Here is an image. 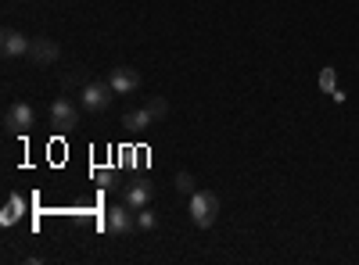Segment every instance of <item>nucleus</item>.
I'll return each instance as SVG.
<instances>
[{
  "label": "nucleus",
  "instance_id": "obj_14",
  "mask_svg": "<svg viewBox=\"0 0 359 265\" xmlns=\"http://www.w3.org/2000/svg\"><path fill=\"white\" fill-rule=\"evenodd\" d=\"M137 226H140V229H155V215L140 208V212H137Z\"/></svg>",
  "mask_w": 359,
  "mask_h": 265
},
{
  "label": "nucleus",
  "instance_id": "obj_5",
  "mask_svg": "<svg viewBox=\"0 0 359 265\" xmlns=\"http://www.w3.org/2000/svg\"><path fill=\"white\" fill-rule=\"evenodd\" d=\"M76 122H79L76 104H72V101H65V97H57V101L50 104V126H57V129H72Z\"/></svg>",
  "mask_w": 359,
  "mask_h": 265
},
{
  "label": "nucleus",
  "instance_id": "obj_11",
  "mask_svg": "<svg viewBox=\"0 0 359 265\" xmlns=\"http://www.w3.org/2000/svg\"><path fill=\"white\" fill-rule=\"evenodd\" d=\"M176 190L191 197V194L198 190V187H194V176H191V172H176Z\"/></svg>",
  "mask_w": 359,
  "mask_h": 265
},
{
  "label": "nucleus",
  "instance_id": "obj_7",
  "mask_svg": "<svg viewBox=\"0 0 359 265\" xmlns=\"http://www.w3.org/2000/svg\"><path fill=\"white\" fill-rule=\"evenodd\" d=\"M57 54H62V50H57V43L54 40H33V43H29V62H33V65H40V69H47V65H54L57 62Z\"/></svg>",
  "mask_w": 359,
  "mask_h": 265
},
{
  "label": "nucleus",
  "instance_id": "obj_1",
  "mask_svg": "<svg viewBox=\"0 0 359 265\" xmlns=\"http://www.w3.org/2000/svg\"><path fill=\"white\" fill-rule=\"evenodd\" d=\"M187 212H191V222H194L198 229H208V226L219 219V197H216L212 190H194Z\"/></svg>",
  "mask_w": 359,
  "mask_h": 265
},
{
  "label": "nucleus",
  "instance_id": "obj_9",
  "mask_svg": "<svg viewBox=\"0 0 359 265\" xmlns=\"http://www.w3.org/2000/svg\"><path fill=\"white\" fill-rule=\"evenodd\" d=\"M123 197H126V204H130L133 212H140V208H147V204H151V183H144V180H140V183H130Z\"/></svg>",
  "mask_w": 359,
  "mask_h": 265
},
{
  "label": "nucleus",
  "instance_id": "obj_8",
  "mask_svg": "<svg viewBox=\"0 0 359 265\" xmlns=\"http://www.w3.org/2000/svg\"><path fill=\"white\" fill-rule=\"evenodd\" d=\"M29 36H22V33H15V29H4V36H0V54L4 57H22V54H29Z\"/></svg>",
  "mask_w": 359,
  "mask_h": 265
},
{
  "label": "nucleus",
  "instance_id": "obj_3",
  "mask_svg": "<svg viewBox=\"0 0 359 265\" xmlns=\"http://www.w3.org/2000/svg\"><path fill=\"white\" fill-rule=\"evenodd\" d=\"M104 229L111 233V237H126V233H133L137 229V215H133L130 204H115V208H108Z\"/></svg>",
  "mask_w": 359,
  "mask_h": 265
},
{
  "label": "nucleus",
  "instance_id": "obj_6",
  "mask_svg": "<svg viewBox=\"0 0 359 265\" xmlns=\"http://www.w3.org/2000/svg\"><path fill=\"white\" fill-rule=\"evenodd\" d=\"M108 83H111L115 94H133L137 86H140V72H137V69H126V65H118V69L108 72Z\"/></svg>",
  "mask_w": 359,
  "mask_h": 265
},
{
  "label": "nucleus",
  "instance_id": "obj_15",
  "mask_svg": "<svg viewBox=\"0 0 359 265\" xmlns=\"http://www.w3.org/2000/svg\"><path fill=\"white\" fill-rule=\"evenodd\" d=\"M320 83H323V90H334V69H327ZM334 94H338V90H334Z\"/></svg>",
  "mask_w": 359,
  "mask_h": 265
},
{
  "label": "nucleus",
  "instance_id": "obj_13",
  "mask_svg": "<svg viewBox=\"0 0 359 265\" xmlns=\"http://www.w3.org/2000/svg\"><path fill=\"white\" fill-rule=\"evenodd\" d=\"M18 208H22V201H18V197H11V204H8V212H4V226H11V222L18 219Z\"/></svg>",
  "mask_w": 359,
  "mask_h": 265
},
{
  "label": "nucleus",
  "instance_id": "obj_12",
  "mask_svg": "<svg viewBox=\"0 0 359 265\" xmlns=\"http://www.w3.org/2000/svg\"><path fill=\"white\" fill-rule=\"evenodd\" d=\"M147 111L155 115V122H158V119H165V115H169V104H165V97H151V101H147Z\"/></svg>",
  "mask_w": 359,
  "mask_h": 265
},
{
  "label": "nucleus",
  "instance_id": "obj_2",
  "mask_svg": "<svg viewBox=\"0 0 359 265\" xmlns=\"http://www.w3.org/2000/svg\"><path fill=\"white\" fill-rule=\"evenodd\" d=\"M111 97H115L111 83H86L83 90H79V108L94 111V115H101V111H108Z\"/></svg>",
  "mask_w": 359,
  "mask_h": 265
},
{
  "label": "nucleus",
  "instance_id": "obj_10",
  "mask_svg": "<svg viewBox=\"0 0 359 265\" xmlns=\"http://www.w3.org/2000/svg\"><path fill=\"white\" fill-rule=\"evenodd\" d=\"M151 122H155V115L147 111V108H137V111H126V115H123V126H126V129H147Z\"/></svg>",
  "mask_w": 359,
  "mask_h": 265
},
{
  "label": "nucleus",
  "instance_id": "obj_4",
  "mask_svg": "<svg viewBox=\"0 0 359 265\" xmlns=\"http://www.w3.org/2000/svg\"><path fill=\"white\" fill-rule=\"evenodd\" d=\"M33 122H36V115H33V108H29L25 101L11 104V108H8V115H4L8 136H22V133H29V126H33Z\"/></svg>",
  "mask_w": 359,
  "mask_h": 265
}]
</instances>
